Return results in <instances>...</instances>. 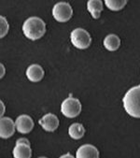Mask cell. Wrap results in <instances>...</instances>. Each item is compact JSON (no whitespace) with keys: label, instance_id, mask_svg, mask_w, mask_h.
Returning <instances> with one entry per match:
<instances>
[{"label":"cell","instance_id":"6da1fadb","mask_svg":"<svg viewBox=\"0 0 140 158\" xmlns=\"http://www.w3.org/2000/svg\"><path fill=\"white\" fill-rule=\"evenodd\" d=\"M23 32L27 39L38 40L45 35L46 24L39 17H30L23 24Z\"/></svg>","mask_w":140,"mask_h":158},{"label":"cell","instance_id":"7a4b0ae2","mask_svg":"<svg viewBox=\"0 0 140 158\" xmlns=\"http://www.w3.org/2000/svg\"><path fill=\"white\" fill-rule=\"evenodd\" d=\"M125 111L134 118H140V85L127 91L122 98Z\"/></svg>","mask_w":140,"mask_h":158},{"label":"cell","instance_id":"3957f363","mask_svg":"<svg viewBox=\"0 0 140 158\" xmlns=\"http://www.w3.org/2000/svg\"><path fill=\"white\" fill-rule=\"evenodd\" d=\"M70 40H71V43L73 44V46L80 50L87 49L92 43L90 34L83 28L74 29L70 34Z\"/></svg>","mask_w":140,"mask_h":158},{"label":"cell","instance_id":"277c9868","mask_svg":"<svg viewBox=\"0 0 140 158\" xmlns=\"http://www.w3.org/2000/svg\"><path fill=\"white\" fill-rule=\"evenodd\" d=\"M61 111L67 118H75L81 111V104L77 98L72 97L67 98L61 105Z\"/></svg>","mask_w":140,"mask_h":158},{"label":"cell","instance_id":"5b68a950","mask_svg":"<svg viewBox=\"0 0 140 158\" xmlns=\"http://www.w3.org/2000/svg\"><path fill=\"white\" fill-rule=\"evenodd\" d=\"M73 15L72 7L67 2H59L53 6L52 16L59 23H65L71 19Z\"/></svg>","mask_w":140,"mask_h":158},{"label":"cell","instance_id":"8992f818","mask_svg":"<svg viewBox=\"0 0 140 158\" xmlns=\"http://www.w3.org/2000/svg\"><path fill=\"white\" fill-rule=\"evenodd\" d=\"M16 124L9 117H1L0 119V137L2 139H9L15 133Z\"/></svg>","mask_w":140,"mask_h":158},{"label":"cell","instance_id":"52a82bcc","mask_svg":"<svg viewBox=\"0 0 140 158\" xmlns=\"http://www.w3.org/2000/svg\"><path fill=\"white\" fill-rule=\"evenodd\" d=\"M15 124L17 131L21 134H28L34 128V121L30 116L25 114L20 115L16 119Z\"/></svg>","mask_w":140,"mask_h":158},{"label":"cell","instance_id":"ba28073f","mask_svg":"<svg viewBox=\"0 0 140 158\" xmlns=\"http://www.w3.org/2000/svg\"><path fill=\"white\" fill-rule=\"evenodd\" d=\"M39 123L42 126V128L47 132H53L59 126V120L57 116L52 113H48L44 115Z\"/></svg>","mask_w":140,"mask_h":158},{"label":"cell","instance_id":"9c48e42d","mask_svg":"<svg viewBox=\"0 0 140 158\" xmlns=\"http://www.w3.org/2000/svg\"><path fill=\"white\" fill-rule=\"evenodd\" d=\"M26 77L32 82H39L44 77V70L41 66L33 64L26 69Z\"/></svg>","mask_w":140,"mask_h":158},{"label":"cell","instance_id":"30bf717a","mask_svg":"<svg viewBox=\"0 0 140 158\" xmlns=\"http://www.w3.org/2000/svg\"><path fill=\"white\" fill-rule=\"evenodd\" d=\"M77 158H98L99 157V152L98 150L91 144H85L80 147L77 151L76 154Z\"/></svg>","mask_w":140,"mask_h":158},{"label":"cell","instance_id":"8fae6325","mask_svg":"<svg viewBox=\"0 0 140 158\" xmlns=\"http://www.w3.org/2000/svg\"><path fill=\"white\" fill-rule=\"evenodd\" d=\"M32 151L30 145L24 143H16L13 149V156L15 158H30Z\"/></svg>","mask_w":140,"mask_h":158},{"label":"cell","instance_id":"7c38bea8","mask_svg":"<svg viewBox=\"0 0 140 158\" xmlns=\"http://www.w3.org/2000/svg\"><path fill=\"white\" fill-rule=\"evenodd\" d=\"M120 45H121V40L115 34L108 35L104 40V46L109 52L117 51L119 49Z\"/></svg>","mask_w":140,"mask_h":158},{"label":"cell","instance_id":"4fadbf2b","mask_svg":"<svg viewBox=\"0 0 140 158\" xmlns=\"http://www.w3.org/2000/svg\"><path fill=\"white\" fill-rule=\"evenodd\" d=\"M87 9L92 14L93 18L98 19L103 10V3L101 0H88Z\"/></svg>","mask_w":140,"mask_h":158},{"label":"cell","instance_id":"5bb4252c","mask_svg":"<svg viewBox=\"0 0 140 158\" xmlns=\"http://www.w3.org/2000/svg\"><path fill=\"white\" fill-rule=\"evenodd\" d=\"M68 134L73 139H80L85 135V128L81 123H75L69 126Z\"/></svg>","mask_w":140,"mask_h":158},{"label":"cell","instance_id":"9a60e30c","mask_svg":"<svg viewBox=\"0 0 140 158\" xmlns=\"http://www.w3.org/2000/svg\"><path fill=\"white\" fill-rule=\"evenodd\" d=\"M104 1L108 9L112 11H119L126 6L128 0H104Z\"/></svg>","mask_w":140,"mask_h":158},{"label":"cell","instance_id":"2e32d148","mask_svg":"<svg viewBox=\"0 0 140 158\" xmlns=\"http://www.w3.org/2000/svg\"><path fill=\"white\" fill-rule=\"evenodd\" d=\"M0 22H1V23H0V26H1V29H0V31H1L0 38L3 39L9 32L10 25H9V23H8L7 19L4 16H0Z\"/></svg>","mask_w":140,"mask_h":158},{"label":"cell","instance_id":"e0dca14e","mask_svg":"<svg viewBox=\"0 0 140 158\" xmlns=\"http://www.w3.org/2000/svg\"><path fill=\"white\" fill-rule=\"evenodd\" d=\"M16 143H24V144H28V145H30L29 140H28V139H24V138H22V139H17Z\"/></svg>","mask_w":140,"mask_h":158},{"label":"cell","instance_id":"ac0fdd59","mask_svg":"<svg viewBox=\"0 0 140 158\" xmlns=\"http://www.w3.org/2000/svg\"><path fill=\"white\" fill-rule=\"evenodd\" d=\"M0 104H1V113H0V115H1V117H3V114L5 112V105H4L3 101L0 102Z\"/></svg>","mask_w":140,"mask_h":158},{"label":"cell","instance_id":"d6986e66","mask_svg":"<svg viewBox=\"0 0 140 158\" xmlns=\"http://www.w3.org/2000/svg\"><path fill=\"white\" fill-rule=\"evenodd\" d=\"M0 66H1V76H0V77H1V79H2L4 77V75H5V67L3 66V64H1Z\"/></svg>","mask_w":140,"mask_h":158},{"label":"cell","instance_id":"ffe728a7","mask_svg":"<svg viewBox=\"0 0 140 158\" xmlns=\"http://www.w3.org/2000/svg\"><path fill=\"white\" fill-rule=\"evenodd\" d=\"M61 157H62V158H63V157H71V158H72L73 156H72V155H70V154H64V155H62Z\"/></svg>","mask_w":140,"mask_h":158}]
</instances>
